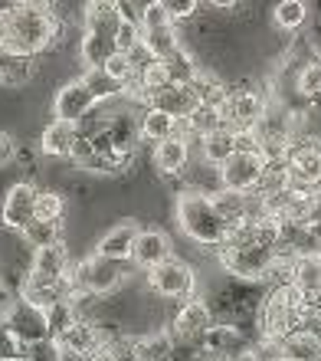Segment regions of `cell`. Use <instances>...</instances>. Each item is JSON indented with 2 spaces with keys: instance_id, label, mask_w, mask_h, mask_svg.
<instances>
[{
  "instance_id": "6da1fadb",
  "label": "cell",
  "mask_w": 321,
  "mask_h": 361,
  "mask_svg": "<svg viewBox=\"0 0 321 361\" xmlns=\"http://www.w3.org/2000/svg\"><path fill=\"white\" fill-rule=\"evenodd\" d=\"M59 30H63V23H59L56 10H37L27 4H17V0H13V7L0 10V43L17 49V53L37 56L56 43Z\"/></svg>"
},
{
  "instance_id": "7a4b0ae2",
  "label": "cell",
  "mask_w": 321,
  "mask_h": 361,
  "mask_svg": "<svg viewBox=\"0 0 321 361\" xmlns=\"http://www.w3.org/2000/svg\"><path fill=\"white\" fill-rule=\"evenodd\" d=\"M177 227L184 237H190L194 243L200 247H210V250H220L227 243L229 237V220L220 214L217 200L213 194L200 188H187L180 190L177 197Z\"/></svg>"
},
{
  "instance_id": "3957f363",
  "label": "cell",
  "mask_w": 321,
  "mask_h": 361,
  "mask_svg": "<svg viewBox=\"0 0 321 361\" xmlns=\"http://www.w3.org/2000/svg\"><path fill=\"white\" fill-rule=\"evenodd\" d=\"M305 329V293L295 283H279L259 305V332L263 338H289Z\"/></svg>"
},
{
  "instance_id": "277c9868",
  "label": "cell",
  "mask_w": 321,
  "mask_h": 361,
  "mask_svg": "<svg viewBox=\"0 0 321 361\" xmlns=\"http://www.w3.org/2000/svg\"><path fill=\"white\" fill-rule=\"evenodd\" d=\"M115 30H118V13H99L92 7L85 10V37H82V47H79V56H82L85 69L105 66V59L112 53H118Z\"/></svg>"
},
{
  "instance_id": "5b68a950",
  "label": "cell",
  "mask_w": 321,
  "mask_h": 361,
  "mask_svg": "<svg viewBox=\"0 0 321 361\" xmlns=\"http://www.w3.org/2000/svg\"><path fill=\"white\" fill-rule=\"evenodd\" d=\"M118 283H122V267H118V259L92 253V257L79 259L76 267H69V286H73V293L108 295L112 289H118Z\"/></svg>"
},
{
  "instance_id": "8992f818",
  "label": "cell",
  "mask_w": 321,
  "mask_h": 361,
  "mask_svg": "<svg viewBox=\"0 0 321 361\" xmlns=\"http://www.w3.org/2000/svg\"><path fill=\"white\" fill-rule=\"evenodd\" d=\"M220 171V184L227 190H256L263 184V174H265V152L263 148H237L233 158L217 168Z\"/></svg>"
},
{
  "instance_id": "52a82bcc",
  "label": "cell",
  "mask_w": 321,
  "mask_h": 361,
  "mask_svg": "<svg viewBox=\"0 0 321 361\" xmlns=\"http://www.w3.org/2000/svg\"><path fill=\"white\" fill-rule=\"evenodd\" d=\"M148 286H151V293H158L160 299H190V295L197 293V273L184 259L170 257L148 269Z\"/></svg>"
},
{
  "instance_id": "ba28073f",
  "label": "cell",
  "mask_w": 321,
  "mask_h": 361,
  "mask_svg": "<svg viewBox=\"0 0 321 361\" xmlns=\"http://www.w3.org/2000/svg\"><path fill=\"white\" fill-rule=\"evenodd\" d=\"M285 164L292 184L302 188H318L321 184V142L318 138H302L285 148Z\"/></svg>"
},
{
  "instance_id": "9c48e42d",
  "label": "cell",
  "mask_w": 321,
  "mask_h": 361,
  "mask_svg": "<svg viewBox=\"0 0 321 361\" xmlns=\"http://www.w3.org/2000/svg\"><path fill=\"white\" fill-rule=\"evenodd\" d=\"M37 197L39 190L33 184H13L4 197V207H0V224L13 233H23L37 220Z\"/></svg>"
},
{
  "instance_id": "30bf717a",
  "label": "cell",
  "mask_w": 321,
  "mask_h": 361,
  "mask_svg": "<svg viewBox=\"0 0 321 361\" xmlns=\"http://www.w3.org/2000/svg\"><path fill=\"white\" fill-rule=\"evenodd\" d=\"M95 105H99L95 92L89 89V82L79 76L56 92V99H53V112H56V118H66V122H85V118L92 115Z\"/></svg>"
},
{
  "instance_id": "8fae6325",
  "label": "cell",
  "mask_w": 321,
  "mask_h": 361,
  "mask_svg": "<svg viewBox=\"0 0 321 361\" xmlns=\"http://www.w3.org/2000/svg\"><path fill=\"white\" fill-rule=\"evenodd\" d=\"M223 115H227V125L237 128V132H249L259 125V118L265 115V99L256 89H237V92L227 95L223 102Z\"/></svg>"
},
{
  "instance_id": "7c38bea8",
  "label": "cell",
  "mask_w": 321,
  "mask_h": 361,
  "mask_svg": "<svg viewBox=\"0 0 321 361\" xmlns=\"http://www.w3.org/2000/svg\"><path fill=\"white\" fill-rule=\"evenodd\" d=\"M56 342L63 345V352H66V355H76V358L89 361L95 352H102L105 345H108V335H105L102 325L85 322V319H76L66 332L59 335Z\"/></svg>"
},
{
  "instance_id": "4fadbf2b",
  "label": "cell",
  "mask_w": 321,
  "mask_h": 361,
  "mask_svg": "<svg viewBox=\"0 0 321 361\" xmlns=\"http://www.w3.org/2000/svg\"><path fill=\"white\" fill-rule=\"evenodd\" d=\"M69 250L59 243H46V247L33 250V267H30V276L33 283H63L69 276Z\"/></svg>"
},
{
  "instance_id": "5bb4252c",
  "label": "cell",
  "mask_w": 321,
  "mask_h": 361,
  "mask_svg": "<svg viewBox=\"0 0 321 361\" xmlns=\"http://www.w3.org/2000/svg\"><path fill=\"white\" fill-rule=\"evenodd\" d=\"M105 135H108V142H112L115 154L125 158V161H132V154L138 152V145L144 142L141 138V122H134L132 112H118V115H108L102 122Z\"/></svg>"
},
{
  "instance_id": "9a60e30c",
  "label": "cell",
  "mask_w": 321,
  "mask_h": 361,
  "mask_svg": "<svg viewBox=\"0 0 321 361\" xmlns=\"http://www.w3.org/2000/svg\"><path fill=\"white\" fill-rule=\"evenodd\" d=\"M200 348H203V355H210V358L229 361L239 348H246V342H243V332H239L237 325L213 322L207 332L200 335Z\"/></svg>"
},
{
  "instance_id": "2e32d148",
  "label": "cell",
  "mask_w": 321,
  "mask_h": 361,
  "mask_svg": "<svg viewBox=\"0 0 321 361\" xmlns=\"http://www.w3.org/2000/svg\"><path fill=\"white\" fill-rule=\"evenodd\" d=\"M170 259V237L164 230H138V240H134L132 250V263L141 269H151L158 263Z\"/></svg>"
},
{
  "instance_id": "e0dca14e",
  "label": "cell",
  "mask_w": 321,
  "mask_h": 361,
  "mask_svg": "<svg viewBox=\"0 0 321 361\" xmlns=\"http://www.w3.org/2000/svg\"><path fill=\"white\" fill-rule=\"evenodd\" d=\"M210 325H213V312H210V305L203 302V299H197V295L184 299V305H180L177 315H174V332H177L180 338H200Z\"/></svg>"
},
{
  "instance_id": "ac0fdd59",
  "label": "cell",
  "mask_w": 321,
  "mask_h": 361,
  "mask_svg": "<svg viewBox=\"0 0 321 361\" xmlns=\"http://www.w3.org/2000/svg\"><path fill=\"white\" fill-rule=\"evenodd\" d=\"M148 105H158V109L177 115L180 122H184V118H187V115L200 105V95H197V89L190 86V82H170L168 89H160L158 95H151Z\"/></svg>"
},
{
  "instance_id": "d6986e66",
  "label": "cell",
  "mask_w": 321,
  "mask_h": 361,
  "mask_svg": "<svg viewBox=\"0 0 321 361\" xmlns=\"http://www.w3.org/2000/svg\"><path fill=\"white\" fill-rule=\"evenodd\" d=\"M76 142H79V122L53 118V122L43 128L39 148H43L49 158H73V148H76Z\"/></svg>"
},
{
  "instance_id": "ffe728a7",
  "label": "cell",
  "mask_w": 321,
  "mask_h": 361,
  "mask_svg": "<svg viewBox=\"0 0 321 361\" xmlns=\"http://www.w3.org/2000/svg\"><path fill=\"white\" fill-rule=\"evenodd\" d=\"M151 158L160 174H180L190 164V145L184 135H174V138H164V142L154 145Z\"/></svg>"
},
{
  "instance_id": "44dd1931",
  "label": "cell",
  "mask_w": 321,
  "mask_h": 361,
  "mask_svg": "<svg viewBox=\"0 0 321 361\" xmlns=\"http://www.w3.org/2000/svg\"><path fill=\"white\" fill-rule=\"evenodd\" d=\"M134 240H138V227H134V224H118V227H112L108 233H102V240L95 243V253L122 263V259H132Z\"/></svg>"
},
{
  "instance_id": "7402d4cb",
  "label": "cell",
  "mask_w": 321,
  "mask_h": 361,
  "mask_svg": "<svg viewBox=\"0 0 321 361\" xmlns=\"http://www.w3.org/2000/svg\"><path fill=\"white\" fill-rule=\"evenodd\" d=\"M138 122H141V138L144 142H154V145L164 142V138H174V135H180V128H184V122H180L177 115L164 112L158 105H148Z\"/></svg>"
},
{
  "instance_id": "603a6c76",
  "label": "cell",
  "mask_w": 321,
  "mask_h": 361,
  "mask_svg": "<svg viewBox=\"0 0 321 361\" xmlns=\"http://www.w3.org/2000/svg\"><path fill=\"white\" fill-rule=\"evenodd\" d=\"M170 82H177V79H174V73H170L168 59L148 56L141 66H138V79H134V86H138V95H144V99L158 95L160 89H168Z\"/></svg>"
},
{
  "instance_id": "cb8c5ba5",
  "label": "cell",
  "mask_w": 321,
  "mask_h": 361,
  "mask_svg": "<svg viewBox=\"0 0 321 361\" xmlns=\"http://www.w3.org/2000/svg\"><path fill=\"white\" fill-rule=\"evenodd\" d=\"M237 148H239L237 128H229V125H223V128H217V132H210L200 138V154H203V161L213 164V168H220L227 158H233Z\"/></svg>"
},
{
  "instance_id": "d4e9b609",
  "label": "cell",
  "mask_w": 321,
  "mask_h": 361,
  "mask_svg": "<svg viewBox=\"0 0 321 361\" xmlns=\"http://www.w3.org/2000/svg\"><path fill=\"white\" fill-rule=\"evenodd\" d=\"M33 76V56L0 43V86H23Z\"/></svg>"
},
{
  "instance_id": "484cf974",
  "label": "cell",
  "mask_w": 321,
  "mask_h": 361,
  "mask_svg": "<svg viewBox=\"0 0 321 361\" xmlns=\"http://www.w3.org/2000/svg\"><path fill=\"white\" fill-rule=\"evenodd\" d=\"M134 361H174V338L168 332H151L141 338H132Z\"/></svg>"
},
{
  "instance_id": "4316f807",
  "label": "cell",
  "mask_w": 321,
  "mask_h": 361,
  "mask_svg": "<svg viewBox=\"0 0 321 361\" xmlns=\"http://www.w3.org/2000/svg\"><path fill=\"white\" fill-rule=\"evenodd\" d=\"M227 125V115H223V105H210V102H200L194 112L184 118V132L194 135V138H203V135L217 132Z\"/></svg>"
},
{
  "instance_id": "83f0119b",
  "label": "cell",
  "mask_w": 321,
  "mask_h": 361,
  "mask_svg": "<svg viewBox=\"0 0 321 361\" xmlns=\"http://www.w3.org/2000/svg\"><path fill=\"white\" fill-rule=\"evenodd\" d=\"M282 358L292 361H321V335L312 329H298L282 338Z\"/></svg>"
},
{
  "instance_id": "f1b7e54d",
  "label": "cell",
  "mask_w": 321,
  "mask_h": 361,
  "mask_svg": "<svg viewBox=\"0 0 321 361\" xmlns=\"http://www.w3.org/2000/svg\"><path fill=\"white\" fill-rule=\"evenodd\" d=\"M292 283L305 295H321V253H298L295 257Z\"/></svg>"
},
{
  "instance_id": "f546056e",
  "label": "cell",
  "mask_w": 321,
  "mask_h": 361,
  "mask_svg": "<svg viewBox=\"0 0 321 361\" xmlns=\"http://www.w3.org/2000/svg\"><path fill=\"white\" fill-rule=\"evenodd\" d=\"M141 47L154 59H170L180 53V37H177V30H174V23L170 27H158V30H144Z\"/></svg>"
},
{
  "instance_id": "4dcf8cb0",
  "label": "cell",
  "mask_w": 321,
  "mask_h": 361,
  "mask_svg": "<svg viewBox=\"0 0 321 361\" xmlns=\"http://www.w3.org/2000/svg\"><path fill=\"white\" fill-rule=\"evenodd\" d=\"M43 315H46L49 335H53V338H59V335L66 332L69 325L79 319V302L73 299V293H69V295H63V299H56L49 309H43Z\"/></svg>"
},
{
  "instance_id": "1f68e13d",
  "label": "cell",
  "mask_w": 321,
  "mask_h": 361,
  "mask_svg": "<svg viewBox=\"0 0 321 361\" xmlns=\"http://www.w3.org/2000/svg\"><path fill=\"white\" fill-rule=\"evenodd\" d=\"M305 20H308V4L305 0H279L272 7V23L279 30H298L305 27Z\"/></svg>"
},
{
  "instance_id": "d6a6232c",
  "label": "cell",
  "mask_w": 321,
  "mask_h": 361,
  "mask_svg": "<svg viewBox=\"0 0 321 361\" xmlns=\"http://www.w3.org/2000/svg\"><path fill=\"white\" fill-rule=\"evenodd\" d=\"M59 233H63V220H33V224L20 233V240H23L27 247L39 250V247H46V243H59Z\"/></svg>"
},
{
  "instance_id": "836d02e7",
  "label": "cell",
  "mask_w": 321,
  "mask_h": 361,
  "mask_svg": "<svg viewBox=\"0 0 321 361\" xmlns=\"http://www.w3.org/2000/svg\"><path fill=\"white\" fill-rule=\"evenodd\" d=\"M190 86L197 89V95H200V102H210V105H223L227 102V86H223V82H220L217 76H210V73H203V69H200L197 76L190 79Z\"/></svg>"
},
{
  "instance_id": "e575fe53",
  "label": "cell",
  "mask_w": 321,
  "mask_h": 361,
  "mask_svg": "<svg viewBox=\"0 0 321 361\" xmlns=\"http://www.w3.org/2000/svg\"><path fill=\"white\" fill-rule=\"evenodd\" d=\"M82 79L89 82V89L95 92V99H99V102H108V99H115V95H122V92H125L122 82H115V79L108 76V73H105L102 66H99V69H89V73H85Z\"/></svg>"
},
{
  "instance_id": "d590c367",
  "label": "cell",
  "mask_w": 321,
  "mask_h": 361,
  "mask_svg": "<svg viewBox=\"0 0 321 361\" xmlns=\"http://www.w3.org/2000/svg\"><path fill=\"white\" fill-rule=\"evenodd\" d=\"M295 89L305 99H321V63H305L295 76Z\"/></svg>"
},
{
  "instance_id": "8d00e7d4",
  "label": "cell",
  "mask_w": 321,
  "mask_h": 361,
  "mask_svg": "<svg viewBox=\"0 0 321 361\" xmlns=\"http://www.w3.org/2000/svg\"><path fill=\"white\" fill-rule=\"evenodd\" d=\"M63 210H66V200L56 190H39L37 197V220H63Z\"/></svg>"
},
{
  "instance_id": "74e56055",
  "label": "cell",
  "mask_w": 321,
  "mask_h": 361,
  "mask_svg": "<svg viewBox=\"0 0 321 361\" xmlns=\"http://www.w3.org/2000/svg\"><path fill=\"white\" fill-rule=\"evenodd\" d=\"M141 30H158V27H170L174 17L168 13V7L160 4V0H151V4H144L141 7V17H138Z\"/></svg>"
},
{
  "instance_id": "f35d334b",
  "label": "cell",
  "mask_w": 321,
  "mask_h": 361,
  "mask_svg": "<svg viewBox=\"0 0 321 361\" xmlns=\"http://www.w3.org/2000/svg\"><path fill=\"white\" fill-rule=\"evenodd\" d=\"M27 361H66V352L56 338H39L27 348Z\"/></svg>"
},
{
  "instance_id": "ab89813d",
  "label": "cell",
  "mask_w": 321,
  "mask_h": 361,
  "mask_svg": "<svg viewBox=\"0 0 321 361\" xmlns=\"http://www.w3.org/2000/svg\"><path fill=\"white\" fill-rule=\"evenodd\" d=\"M160 4L168 7V13L174 17V23H177V20H190L200 7V0H160Z\"/></svg>"
},
{
  "instance_id": "60d3db41",
  "label": "cell",
  "mask_w": 321,
  "mask_h": 361,
  "mask_svg": "<svg viewBox=\"0 0 321 361\" xmlns=\"http://www.w3.org/2000/svg\"><path fill=\"white\" fill-rule=\"evenodd\" d=\"M13 154H17V142H13V135L0 132V168L13 161Z\"/></svg>"
},
{
  "instance_id": "b9f144b4",
  "label": "cell",
  "mask_w": 321,
  "mask_h": 361,
  "mask_svg": "<svg viewBox=\"0 0 321 361\" xmlns=\"http://www.w3.org/2000/svg\"><path fill=\"white\" fill-rule=\"evenodd\" d=\"M89 7L99 10V13H118V7H122V0H92Z\"/></svg>"
},
{
  "instance_id": "7bdbcfd3",
  "label": "cell",
  "mask_w": 321,
  "mask_h": 361,
  "mask_svg": "<svg viewBox=\"0 0 321 361\" xmlns=\"http://www.w3.org/2000/svg\"><path fill=\"white\" fill-rule=\"evenodd\" d=\"M229 361H263V355L256 352V348H239V352L233 355Z\"/></svg>"
},
{
  "instance_id": "ee69618b",
  "label": "cell",
  "mask_w": 321,
  "mask_h": 361,
  "mask_svg": "<svg viewBox=\"0 0 321 361\" xmlns=\"http://www.w3.org/2000/svg\"><path fill=\"white\" fill-rule=\"evenodd\" d=\"M17 4H27V7L37 10H56V0H17Z\"/></svg>"
},
{
  "instance_id": "f6af8a7d",
  "label": "cell",
  "mask_w": 321,
  "mask_h": 361,
  "mask_svg": "<svg viewBox=\"0 0 321 361\" xmlns=\"http://www.w3.org/2000/svg\"><path fill=\"white\" fill-rule=\"evenodd\" d=\"M210 7H217V10H233L239 4V0H207Z\"/></svg>"
},
{
  "instance_id": "bcb514c9",
  "label": "cell",
  "mask_w": 321,
  "mask_h": 361,
  "mask_svg": "<svg viewBox=\"0 0 321 361\" xmlns=\"http://www.w3.org/2000/svg\"><path fill=\"white\" fill-rule=\"evenodd\" d=\"M282 361H292V358H282Z\"/></svg>"
}]
</instances>
